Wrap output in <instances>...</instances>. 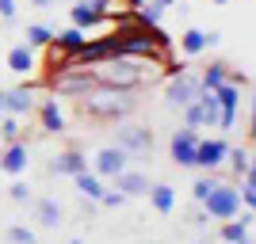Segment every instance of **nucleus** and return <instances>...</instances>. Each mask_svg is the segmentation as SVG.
I'll list each match as a JSON object with an SVG mask.
<instances>
[{"label":"nucleus","instance_id":"obj_1","mask_svg":"<svg viewBox=\"0 0 256 244\" xmlns=\"http://www.w3.org/2000/svg\"><path fill=\"white\" fill-rule=\"evenodd\" d=\"M164 69H168V65L142 69V57H122V53H115V57L92 65V76L107 88H130V92H134L138 84H153L157 76H164Z\"/></svg>","mask_w":256,"mask_h":244},{"label":"nucleus","instance_id":"obj_2","mask_svg":"<svg viewBox=\"0 0 256 244\" xmlns=\"http://www.w3.org/2000/svg\"><path fill=\"white\" fill-rule=\"evenodd\" d=\"M84 111L96 118H122L134 111V96L130 88H107V84H96L84 99Z\"/></svg>","mask_w":256,"mask_h":244},{"label":"nucleus","instance_id":"obj_3","mask_svg":"<svg viewBox=\"0 0 256 244\" xmlns=\"http://www.w3.org/2000/svg\"><path fill=\"white\" fill-rule=\"evenodd\" d=\"M241 210V199H237V187H226V183H214V191L203 199V214L206 218H218V222H230Z\"/></svg>","mask_w":256,"mask_h":244},{"label":"nucleus","instance_id":"obj_4","mask_svg":"<svg viewBox=\"0 0 256 244\" xmlns=\"http://www.w3.org/2000/svg\"><path fill=\"white\" fill-rule=\"evenodd\" d=\"M100 80L92 76V69H58L54 73V92L58 96H88L92 88H96Z\"/></svg>","mask_w":256,"mask_h":244},{"label":"nucleus","instance_id":"obj_5","mask_svg":"<svg viewBox=\"0 0 256 244\" xmlns=\"http://www.w3.org/2000/svg\"><path fill=\"white\" fill-rule=\"evenodd\" d=\"M168 88H164V99H168V107H188L195 103V96L203 92V84H199V76L188 73V69H176V73H168Z\"/></svg>","mask_w":256,"mask_h":244},{"label":"nucleus","instance_id":"obj_6","mask_svg":"<svg viewBox=\"0 0 256 244\" xmlns=\"http://www.w3.org/2000/svg\"><path fill=\"white\" fill-rule=\"evenodd\" d=\"M115 145L122 149V153H130V157H142V153H150V149H153V134L146 126H118Z\"/></svg>","mask_w":256,"mask_h":244},{"label":"nucleus","instance_id":"obj_7","mask_svg":"<svg viewBox=\"0 0 256 244\" xmlns=\"http://www.w3.org/2000/svg\"><path fill=\"white\" fill-rule=\"evenodd\" d=\"M195 145H199V134L192 126H184L172 134V160L180 168H195Z\"/></svg>","mask_w":256,"mask_h":244},{"label":"nucleus","instance_id":"obj_8","mask_svg":"<svg viewBox=\"0 0 256 244\" xmlns=\"http://www.w3.org/2000/svg\"><path fill=\"white\" fill-rule=\"evenodd\" d=\"M126 160H130V153H122L118 145L100 149V153H96V176H100V180H115L118 172L126 168Z\"/></svg>","mask_w":256,"mask_h":244},{"label":"nucleus","instance_id":"obj_9","mask_svg":"<svg viewBox=\"0 0 256 244\" xmlns=\"http://www.w3.org/2000/svg\"><path fill=\"white\" fill-rule=\"evenodd\" d=\"M226 153H230V145H226L222 138L199 141V145H195V168H206V172H214V168H218V164L226 160Z\"/></svg>","mask_w":256,"mask_h":244},{"label":"nucleus","instance_id":"obj_10","mask_svg":"<svg viewBox=\"0 0 256 244\" xmlns=\"http://www.w3.org/2000/svg\"><path fill=\"white\" fill-rule=\"evenodd\" d=\"M218 38H222L218 31H199V27H192V31L180 34V50L188 53V57H199L206 46H218Z\"/></svg>","mask_w":256,"mask_h":244},{"label":"nucleus","instance_id":"obj_11","mask_svg":"<svg viewBox=\"0 0 256 244\" xmlns=\"http://www.w3.org/2000/svg\"><path fill=\"white\" fill-rule=\"evenodd\" d=\"M27 160H31L27 145H23V141H12L8 153L0 157V172H8V176H23V172H27Z\"/></svg>","mask_w":256,"mask_h":244},{"label":"nucleus","instance_id":"obj_12","mask_svg":"<svg viewBox=\"0 0 256 244\" xmlns=\"http://www.w3.org/2000/svg\"><path fill=\"white\" fill-rule=\"evenodd\" d=\"M111 183H115V191H122L126 199H134V195H146V191H150V180H146L142 172H130V168H122Z\"/></svg>","mask_w":256,"mask_h":244},{"label":"nucleus","instance_id":"obj_13","mask_svg":"<svg viewBox=\"0 0 256 244\" xmlns=\"http://www.w3.org/2000/svg\"><path fill=\"white\" fill-rule=\"evenodd\" d=\"M50 168L58 172V176H76V172L88 168V157H84V153H76V149H65V153H58V157H54Z\"/></svg>","mask_w":256,"mask_h":244},{"label":"nucleus","instance_id":"obj_14","mask_svg":"<svg viewBox=\"0 0 256 244\" xmlns=\"http://www.w3.org/2000/svg\"><path fill=\"white\" fill-rule=\"evenodd\" d=\"M150 206L157 214H172V206H176V187H168V183H150Z\"/></svg>","mask_w":256,"mask_h":244},{"label":"nucleus","instance_id":"obj_15","mask_svg":"<svg viewBox=\"0 0 256 244\" xmlns=\"http://www.w3.org/2000/svg\"><path fill=\"white\" fill-rule=\"evenodd\" d=\"M31 111H34V96L27 88L4 92V115H31Z\"/></svg>","mask_w":256,"mask_h":244},{"label":"nucleus","instance_id":"obj_16","mask_svg":"<svg viewBox=\"0 0 256 244\" xmlns=\"http://www.w3.org/2000/svg\"><path fill=\"white\" fill-rule=\"evenodd\" d=\"M73 183H76V191H80V195H84V199H92V202H100V195H104L107 191V187H104V180H100V176H96V172H76V176H73Z\"/></svg>","mask_w":256,"mask_h":244},{"label":"nucleus","instance_id":"obj_17","mask_svg":"<svg viewBox=\"0 0 256 244\" xmlns=\"http://www.w3.org/2000/svg\"><path fill=\"white\" fill-rule=\"evenodd\" d=\"M248 229H252V210H245L241 218H230V222L222 225V241L237 244V241H245V237H248Z\"/></svg>","mask_w":256,"mask_h":244},{"label":"nucleus","instance_id":"obj_18","mask_svg":"<svg viewBox=\"0 0 256 244\" xmlns=\"http://www.w3.org/2000/svg\"><path fill=\"white\" fill-rule=\"evenodd\" d=\"M8 69H12V73H31V69H34V50L27 42L12 46V50H8Z\"/></svg>","mask_w":256,"mask_h":244},{"label":"nucleus","instance_id":"obj_19","mask_svg":"<svg viewBox=\"0 0 256 244\" xmlns=\"http://www.w3.org/2000/svg\"><path fill=\"white\" fill-rule=\"evenodd\" d=\"M38 118H42L46 134H62V130H65V115L58 111V99H46V103L38 107Z\"/></svg>","mask_w":256,"mask_h":244},{"label":"nucleus","instance_id":"obj_20","mask_svg":"<svg viewBox=\"0 0 256 244\" xmlns=\"http://www.w3.org/2000/svg\"><path fill=\"white\" fill-rule=\"evenodd\" d=\"M34 218H38V225H46V229L62 225V202H54V199H38V202H34Z\"/></svg>","mask_w":256,"mask_h":244},{"label":"nucleus","instance_id":"obj_21","mask_svg":"<svg viewBox=\"0 0 256 244\" xmlns=\"http://www.w3.org/2000/svg\"><path fill=\"white\" fill-rule=\"evenodd\" d=\"M195 103H199V111H203V126H218V99H214V92H199L195 96Z\"/></svg>","mask_w":256,"mask_h":244},{"label":"nucleus","instance_id":"obj_22","mask_svg":"<svg viewBox=\"0 0 256 244\" xmlns=\"http://www.w3.org/2000/svg\"><path fill=\"white\" fill-rule=\"evenodd\" d=\"M69 19H73V27H80V31H88V27H96V23H104L96 15V11L88 8L84 0H80V4H73V11H69Z\"/></svg>","mask_w":256,"mask_h":244},{"label":"nucleus","instance_id":"obj_23","mask_svg":"<svg viewBox=\"0 0 256 244\" xmlns=\"http://www.w3.org/2000/svg\"><path fill=\"white\" fill-rule=\"evenodd\" d=\"M50 38H54V27H46V23H31L27 27V46H50Z\"/></svg>","mask_w":256,"mask_h":244},{"label":"nucleus","instance_id":"obj_24","mask_svg":"<svg viewBox=\"0 0 256 244\" xmlns=\"http://www.w3.org/2000/svg\"><path fill=\"white\" fill-rule=\"evenodd\" d=\"M222 80H226V61H218V65H210V69H206V73H203V76H199V84H203V88H206V92H214V88L222 84Z\"/></svg>","mask_w":256,"mask_h":244},{"label":"nucleus","instance_id":"obj_25","mask_svg":"<svg viewBox=\"0 0 256 244\" xmlns=\"http://www.w3.org/2000/svg\"><path fill=\"white\" fill-rule=\"evenodd\" d=\"M226 157H230V164H234V172H237V176H248V172H252V160H248V149H230Z\"/></svg>","mask_w":256,"mask_h":244},{"label":"nucleus","instance_id":"obj_26","mask_svg":"<svg viewBox=\"0 0 256 244\" xmlns=\"http://www.w3.org/2000/svg\"><path fill=\"white\" fill-rule=\"evenodd\" d=\"M8 241L12 244H38V237H34V229H27V225H12Z\"/></svg>","mask_w":256,"mask_h":244},{"label":"nucleus","instance_id":"obj_27","mask_svg":"<svg viewBox=\"0 0 256 244\" xmlns=\"http://www.w3.org/2000/svg\"><path fill=\"white\" fill-rule=\"evenodd\" d=\"M237 199L245 202V210H252V206H256V176H252V172L245 176V187L237 191Z\"/></svg>","mask_w":256,"mask_h":244},{"label":"nucleus","instance_id":"obj_28","mask_svg":"<svg viewBox=\"0 0 256 244\" xmlns=\"http://www.w3.org/2000/svg\"><path fill=\"white\" fill-rule=\"evenodd\" d=\"M0 134H4V141H20V115L4 118V122H0Z\"/></svg>","mask_w":256,"mask_h":244},{"label":"nucleus","instance_id":"obj_29","mask_svg":"<svg viewBox=\"0 0 256 244\" xmlns=\"http://www.w3.org/2000/svg\"><path fill=\"white\" fill-rule=\"evenodd\" d=\"M214 183H218V180H210V176H203L199 183H192V195H195V202H203L206 195L214 191Z\"/></svg>","mask_w":256,"mask_h":244},{"label":"nucleus","instance_id":"obj_30","mask_svg":"<svg viewBox=\"0 0 256 244\" xmlns=\"http://www.w3.org/2000/svg\"><path fill=\"white\" fill-rule=\"evenodd\" d=\"M8 195H12V199H16V202H27V199H31V187H27V183H23V180H16V183H12V187H8Z\"/></svg>","mask_w":256,"mask_h":244},{"label":"nucleus","instance_id":"obj_31","mask_svg":"<svg viewBox=\"0 0 256 244\" xmlns=\"http://www.w3.org/2000/svg\"><path fill=\"white\" fill-rule=\"evenodd\" d=\"M122 202H126L122 191H104V195H100V206H122Z\"/></svg>","mask_w":256,"mask_h":244},{"label":"nucleus","instance_id":"obj_32","mask_svg":"<svg viewBox=\"0 0 256 244\" xmlns=\"http://www.w3.org/2000/svg\"><path fill=\"white\" fill-rule=\"evenodd\" d=\"M0 15L12 19V15H16V0H0Z\"/></svg>","mask_w":256,"mask_h":244},{"label":"nucleus","instance_id":"obj_33","mask_svg":"<svg viewBox=\"0 0 256 244\" xmlns=\"http://www.w3.org/2000/svg\"><path fill=\"white\" fill-rule=\"evenodd\" d=\"M34 8H54V4H58V0H31Z\"/></svg>","mask_w":256,"mask_h":244},{"label":"nucleus","instance_id":"obj_34","mask_svg":"<svg viewBox=\"0 0 256 244\" xmlns=\"http://www.w3.org/2000/svg\"><path fill=\"white\" fill-rule=\"evenodd\" d=\"M153 4H160V8H172V4H180V0H153Z\"/></svg>","mask_w":256,"mask_h":244},{"label":"nucleus","instance_id":"obj_35","mask_svg":"<svg viewBox=\"0 0 256 244\" xmlns=\"http://www.w3.org/2000/svg\"><path fill=\"white\" fill-rule=\"evenodd\" d=\"M0 115H4V92H0Z\"/></svg>","mask_w":256,"mask_h":244},{"label":"nucleus","instance_id":"obj_36","mask_svg":"<svg viewBox=\"0 0 256 244\" xmlns=\"http://www.w3.org/2000/svg\"><path fill=\"white\" fill-rule=\"evenodd\" d=\"M69 244H84V241H80V237H73V241H69Z\"/></svg>","mask_w":256,"mask_h":244},{"label":"nucleus","instance_id":"obj_37","mask_svg":"<svg viewBox=\"0 0 256 244\" xmlns=\"http://www.w3.org/2000/svg\"><path fill=\"white\" fill-rule=\"evenodd\" d=\"M237 244H252V237H245V241H237Z\"/></svg>","mask_w":256,"mask_h":244},{"label":"nucleus","instance_id":"obj_38","mask_svg":"<svg viewBox=\"0 0 256 244\" xmlns=\"http://www.w3.org/2000/svg\"><path fill=\"white\" fill-rule=\"evenodd\" d=\"M210 4H230V0H210Z\"/></svg>","mask_w":256,"mask_h":244}]
</instances>
